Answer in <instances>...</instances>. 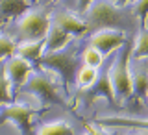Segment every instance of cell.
Listing matches in <instances>:
<instances>
[{
	"label": "cell",
	"instance_id": "6da1fadb",
	"mask_svg": "<svg viewBox=\"0 0 148 135\" xmlns=\"http://www.w3.org/2000/svg\"><path fill=\"white\" fill-rule=\"evenodd\" d=\"M78 46L76 43H71L69 41L63 48L54 50V52H45L41 54V58L37 59V63L45 69H50L61 78L63 87L67 89V93H71L74 78H76V63H78Z\"/></svg>",
	"mask_w": 148,
	"mask_h": 135
},
{
	"label": "cell",
	"instance_id": "7a4b0ae2",
	"mask_svg": "<svg viewBox=\"0 0 148 135\" xmlns=\"http://www.w3.org/2000/svg\"><path fill=\"white\" fill-rule=\"evenodd\" d=\"M85 26L87 30H104V28H115L126 24V15L122 13L115 2L111 0H91V4L85 8Z\"/></svg>",
	"mask_w": 148,
	"mask_h": 135
},
{
	"label": "cell",
	"instance_id": "3957f363",
	"mask_svg": "<svg viewBox=\"0 0 148 135\" xmlns=\"http://www.w3.org/2000/svg\"><path fill=\"white\" fill-rule=\"evenodd\" d=\"M130 46L128 43L122 45V48L119 50V54L113 58L108 78L111 83V91L115 96V104H122L132 96V85H130Z\"/></svg>",
	"mask_w": 148,
	"mask_h": 135
},
{
	"label": "cell",
	"instance_id": "277c9868",
	"mask_svg": "<svg viewBox=\"0 0 148 135\" xmlns=\"http://www.w3.org/2000/svg\"><path fill=\"white\" fill-rule=\"evenodd\" d=\"M50 26V15L45 9L24 11L17 24V37L22 41H37L45 39Z\"/></svg>",
	"mask_w": 148,
	"mask_h": 135
},
{
	"label": "cell",
	"instance_id": "5b68a950",
	"mask_svg": "<svg viewBox=\"0 0 148 135\" xmlns=\"http://www.w3.org/2000/svg\"><path fill=\"white\" fill-rule=\"evenodd\" d=\"M22 93L26 95H34L37 100H41V104H63V100L59 98L58 91H56L54 83L50 82V78L43 72H30L24 83L21 85Z\"/></svg>",
	"mask_w": 148,
	"mask_h": 135
},
{
	"label": "cell",
	"instance_id": "8992f818",
	"mask_svg": "<svg viewBox=\"0 0 148 135\" xmlns=\"http://www.w3.org/2000/svg\"><path fill=\"white\" fill-rule=\"evenodd\" d=\"M35 115L34 108H28L24 104H2L0 109V124L11 122L15 124L21 135H34V128H32V117Z\"/></svg>",
	"mask_w": 148,
	"mask_h": 135
},
{
	"label": "cell",
	"instance_id": "52a82bcc",
	"mask_svg": "<svg viewBox=\"0 0 148 135\" xmlns=\"http://www.w3.org/2000/svg\"><path fill=\"white\" fill-rule=\"evenodd\" d=\"M126 43V35L122 30H115V28H104V30H96L91 35V46L96 48L98 52L106 58V54H109L111 50H115L117 46H122Z\"/></svg>",
	"mask_w": 148,
	"mask_h": 135
},
{
	"label": "cell",
	"instance_id": "ba28073f",
	"mask_svg": "<svg viewBox=\"0 0 148 135\" xmlns=\"http://www.w3.org/2000/svg\"><path fill=\"white\" fill-rule=\"evenodd\" d=\"M30 72H32V63L26 61V59H22V58H18V56L9 58L6 67H4V74H6L8 83L13 85L15 89L24 83V80L28 78Z\"/></svg>",
	"mask_w": 148,
	"mask_h": 135
},
{
	"label": "cell",
	"instance_id": "9c48e42d",
	"mask_svg": "<svg viewBox=\"0 0 148 135\" xmlns=\"http://www.w3.org/2000/svg\"><path fill=\"white\" fill-rule=\"evenodd\" d=\"M130 85H132V95L139 102L146 100V89H148V76H146V65L145 59H135L133 69H130Z\"/></svg>",
	"mask_w": 148,
	"mask_h": 135
},
{
	"label": "cell",
	"instance_id": "30bf717a",
	"mask_svg": "<svg viewBox=\"0 0 148 135\" xmlns=\"http://www.w3.org/2000/svg\"><path fill=\"white\" fill-rule=\"evenodd\" d=\"M83 100L89 104L95 98H106L111 106H117L115 104V96H113V91H111V83H109V78H108V71H106L102 76H96L95 83L87 89H83Z\"/></svg>",
	"mask_w": 148,
	"mask_h": 135
},
{
	"label": "cell",
	"instance_id": "8fae6325",
	"mask_svg": "<svg viewBox=\"0 0 148 135\" xmlns=\"http://www.w3.org/2000/svg\"><path fill=\"white\" fill-rule=\"evenodd\" d=\"M50 22L56 24L58 28H61L63 32H67L69 35H82L87 32V26L82 19L74 17L72 13H67V11H59V13H54Z\"/></svg>",
	"mask_w": 148,
	"mask_h": 135
},
{
	"label": "cell",
	"instance_id": "7c38bea8",
	"mask_svg": "<svg viewBox=\"0 0 148 135\" xmlns=\"http://www.w3.org/2000/svg\"><path fill=\"white\" fill-rule=\"evenodd\" d=\"M95 124L98 126H111V128H139L145 130L146 128V119H135V117H104V119H96Z\"/></svg>",
	"mask_w": 148,
	"mask_h": 135
},
{
	"label": "cell",
	"instance_id": "4fadbf2b",
	"mask_svg": "<svg viewBox=\"0 0 148 135\" xmlns=\"http://www.w3.org/2000/svg\"><path fill=\"white\" fill-rule=\"evenodd\" d=\"M69 37L71 35H69L67 32H63L61 28H58L56 24L50 22L48 32H46V37H45V52H54V50L63 48V46L71 41Z\"/></svg>",
	"mask_w": 148,
	"mask_h": 135
},
{
	"label": "cell",
	"instance_id": "5bb4252c",
	"mask_svg": "<svg viewBox=\"0 0 148 135\" xmlns=\"http://www.w3.org/2000/svg\"><path fill=\"white\" fill-rule=\"evenodd\" d=\"M43 48H45V39H37V41H22L18 46H15L17 50V56L26 61H35V59L41 58L43 54Z\"/></svg>",
	"mask_w": 148,
	"mask_h": 135
},
{
	"label": "cell",
	"instance_id": "9a60e30c",
	"mask_svg": "<svg viewBox=\"0 0 148 135\" xmlns=\"http://www.w3.org/2000/svg\"><path fill=\"white\" fill-rule=\"evenodd\" d=\"M26 9H28L26 0H0V19L2 21L22 15Z\"/></svg>",
	"mask_w": 148,
	"mask_h": 135
},
{
	"label": "cell",
	"instance_id": "2e32d148",
	"mask_svg": "<svg viewBox=\"0 0 148 135\" xmlns=\"http://www.w3.org/2000/svg\"><path fill=\"white\" fill-rule=\"evenodd\" d=\"M148 52V34L145 28H139L135 35V45L133 48H130V56H133V59H145Z\"/></svg>",
	"mask_w": 148,
	"mask_h": 135
},
{
	"label": "cell",
	"instance_id": "e0dca14e",
	"mask_svg": "<svg viewBox=\"0 0 148 135\" xmlns=\"http://www.w3.org/2000/svg\"><path fill=\"white\" fill-rule=\"evenodd\" d=\"M37 135H74V130L69 126L67 122L56 120V122H48L39 130Z\"/></svg>",
	"mask_w": 148,
	"mask_h": 135
},
{
	"label": "cell",
	"instance_id": "ac0fdd59",
	"mask_svg": "<svg viewBox=\"0 0 148 135\" xmlns=\"http://www.w3.org/2000/svg\"><path fill=\"white\" fill-rule=\"evenodd\" d=\"M96 69H91V67H82L76 71V83L82 87V89H87L91 87L96 80Z\"/></svg>",
	"mask_w": 148,
	"mask_h": 135
},
{
	"label": "cell",
	"instance_id": "d6986e66",
	"mask_svg": "<svg viewBox=\"0 0 148 135\" xmlns=\"http://www.w3.org/2000/svg\"><path fill=\"white\" fill-rule=\"evenodd\" d=\"M83 61H85V67H91V69H98L102 63H104V56H102L96 48H85L83 52Z\"/></svg>",
	"mask_w": 148,
	"mask_h": 135
},
{
	"label": "cell",
	"instance_id": "ffe728a7",
	"mask_svg": "<svg viewBox=\"0 0 148 135\" xmlns=\"http://www.w3.org/2000/svg\"><path fill=\"white\" fill-rule=\"evenodd\" d=\"M146 8H148V0H133L132 4V15H135L139 19V28H145Z\"/></svg>",
	"mask_w": 148,
	"mask_h": 135
},
{
	"label": "cell",
	"instance_id": "44dd1931",
	"mask_svg": "<svg viewBox=\"0 0 148 135\" xmlns=\"http://www.w3.org/2000/svg\"><path fill=\"white\" fill-rule=\"evenodd\" d=\"M15 52V43L9 37L0 35V61L6 58H11V54Z\"/></svg>",
	"mask_w": 148,
	"mask_h": 135
},
{
	"label": "cell",
	"instance_id": "7402d4cb",
	"mask_svg": "<svg viewBox=\"0 0 148 135\" xmlns=\"http://www.w3.org/2000/svg\"><path fill=\"white\" fill-rule=\"evenodd\" d=\"M11 96H9V83L6 80V74H4V67H0V106L2 104H9Z\"/></svg>",
	"mask_w": 148,
	"mask_h": 135
},
{
	"label": "cell",
	"instance_id": "603a6c76",
	"mask_svg": "<svg viewBox=\"0 0 148 135\" xmlns=\"http://www.w3.org/2000/svg\"><path fill=\"white\" fill-rule=\"evenodd\" d=\"M85 135H108V133H104V132H100L96 126H87V132Z\"/></svg>",
	"mask_w": 148,
	"mask_h": 135
},
{
	"label": "cell",
	"instance_id": "cb8c5ba5",
	"mask_svg": "<svg viewBox=\"0 0 148 135\" xmlns=\"http://www.w3.org/2000/svg\"><path fill=\"white\" fill-rule=\"evenodd\" d=\"M89 4H91V0H80V4H78V6H80L82 11H85V8L89 6Z\"/></svg>",
	"mask_w": 148,
	"mask_h": 135
},
{
	"label": "cell",
	"instance_id": "d4e9b609",
	"mask_svg": "<svg viewBox=\"0 0 148 135\" xmlns=\"http://www.w3.org/2000/svg\"><path fill=\"white\" fill-rule=\"evenodd\" d=\"M128 2H133V0H115V4L120 8V6H124V4H128Z\"/></svg>",
	"mask_w": 148,
	"mask_h": 135
},
{
	"label": "cell",
	"instance_id": "484cf974",
	"mask_svg": "<svg viewBox=\"0 0 148 135\" xmlns=\"http://www.w3.org/2000/svg\"><path fill=\"white\" fill-rule=\"evenodd\" d=\"M139 135H145V133H139Z\"/></svg>",
	"mask_w": 148,
	"mask_h": 135
}]
</instances>
